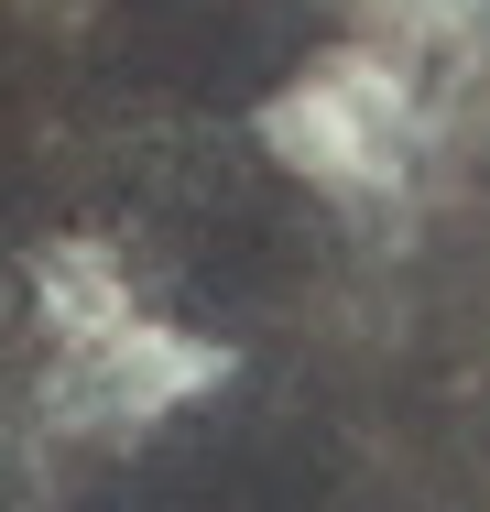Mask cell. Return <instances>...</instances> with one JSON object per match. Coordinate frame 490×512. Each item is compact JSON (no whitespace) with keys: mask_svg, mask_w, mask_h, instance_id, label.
<instances>
[{"mask_svg":"<svg viewBox=\"0 0 490 512\" xmlns=\"http://www.w3.org/2000/svg\"><path fill=\"white\" fill-rule=\"evenodd\" d=\"M44 512H349V458L305 393L262 382V360H229L218 382L142 414Z\"/></svg>","mask_w":490,"mask_h":512,"instance_id":"cell-2","label":"cell"},{"mask_svg":"<svg viewBox=\"0 0 490 512\" xmlns=\"http://www.w3.org/2000/svg\"><path fill=\"white\" fill-rule=\"evenodd\" d=\"M338 44V0H88V66L120 120H262Z\"/></svg>","mask_w":490,"mask_h":512,"instance_id":"cell-3","label":"cell"},{"mask_svg":"<svg viewBox=\"0 0 490 512\" xmlns=\"http://www.w3.org/2000/svg\"><path fill=\"white\" fill-rule=\"evenodd\" d=\"M77 240L153 338L218 371L294 338L349 262L338 197L262 120H120L88 164Z\"/></svg>","mask_w":490,"mask_h":512,"instance_id":"cell-1","label":"cell"}]
</instances>
